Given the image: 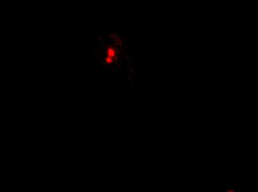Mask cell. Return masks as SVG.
I'll return each mask as SVG.
<instances>
[{"label":"cell","mask_w":258,"mask_h":192,"mask_svg":"<svg viewBox=\"0 0 258 192\" xmlns=\"http://www.w3.org/2000/svg\"><path fill=\"white\" fill-rule=\"evenodd\" d=\"M226 192H235L234 190H232V189H230V190H228Z\"/></svg>","instance_id":"7a4b0ae2"},{"label":"cell","mask_w":258,"mask_h":192,"mask_svg":"<svg viewBox=\"0 0 258 192\" xmlns=\"http://www.w3.org/2000/svg\"><path fill=\"white\" fill-rule=\"evenodd\" d=\"M116 55H117V51L116 49L113 47H109L107 49V53H106V57L105 59V62L107 64H111L113 61L116 59Z\"/></svg>","instance_id":"6da1fadb"}]
</instances>
